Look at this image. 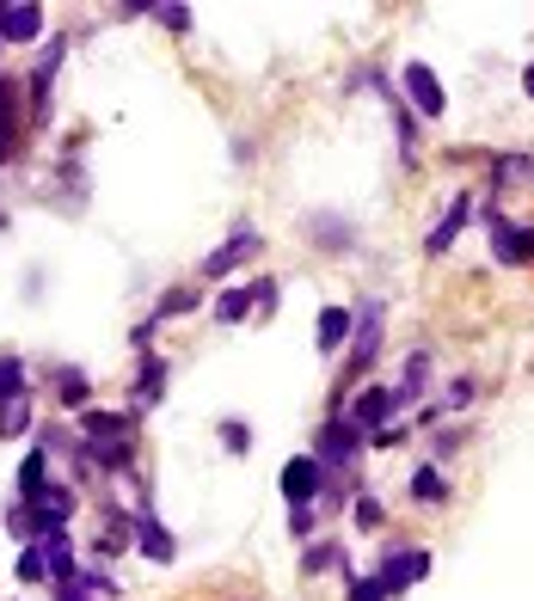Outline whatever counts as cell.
I'll list each match as a JSON object with an SVG mask.
<instances>
[{
	"label": "cell",
	"mask_w": 534,
	"mask_h": 601,
	"mask_svg": "<svg viewBox=\"0 0 534 601\" xmlns=\"http://www.w3.org/2000/svg\"><path fill=\"white\" fill-rule=\"evenodd\" d=\"M381 589H387V596H406L411 583H425L430 577V553L425 546H387V558H381Z\"/></svg>",
	"instance_id": "6da1fadb"
},
{
	"label": "cell",
	"mask_w": 534,
	"mask_h": 601,
	"mask_svg": "<svg viewBox=\"0 0 534 601\" xmlns=\"http://www.w3.org/2000/svg\"><path fill=\"white\" fill-rule=\"evenodd\" d=\"M357 454H362V430L350 424V417H326V424H320V454L314 461L326 466V473H345Z\"/></svg>",
	"instance_id": "7a4b0ae2"
},
{
	"label": "cell",
	"mask_w": 534,
	"mask_h": 601,
	"mask_svg": "<svg viewBox=\"0 0 534 601\" xmlns=\"http://www.w3.org/2000/svg\"><path fill=\"white\" fill-rule=\"evenodd\" d=\"M320 492H326V466H320L314 454H295V461L283 466V504L307 509V504H320Z\"/></svg>",
	"instance_id": "3957f363"
},
{
	"label": "cell",
	"mask_w": 534,
	"mask_h": 601,
	"mask_svg": "<svg viewBox=\"0 0 534 601\" xmlns=\"http://www.w3.org/2000/svg\"><path fill=\"white\" fill-rule=\"evenodd\" d=\"M399 86H406V99L418 105V117H442V111H449V93H442L437 68H425V62H406Z\"/></svg>",
	"instance_id": "277c9868"
},
{
	"label": "cell",
	"mask_w": 534,
	"mask_h": 601,
	"mask_svg": "<svg viewBox=\"0 0 534 601\" xmlns=\"http://www.w3.org/2000/svg\"><path fill=\"white\" fill-rule=\"evenodd\" d=\"M491 258L498 264H534V228H516V221H503V216H491Z\"/></svg>",
	"instance_id": "5b68a950"
},
{
	"label": "cell",
	"mask_w": 534,
	"mask_h": 601,
	"mask_svg": "<svg viewBox=\"0 0 534 601\" xmlns=\"http://www.w3.org/2000/svg\"><path fill=\"white\" fill-rule=\"evenodd\" d=\"M246 258H258V228H234V240H221L204 258V277H228V270H240Z\"/></svg>",
	"instance_id": "8992f818"
},
{
	"label": "cell",
	"mask_w": 534,
	"mask_h": 601,
	"mask_svg": "<svg viewBox=\"0 0 534 601\" xmlns=\"http://www.w3.org/2000/svg\"><path fill=\"white\" fill-rule=\"evenodd\" d=\"M0 37L7 44H32V37H44V7L37 0H0Z\"/></svg>",
	"instance_id": "52a82bcc"
},
{
	"label": "cell",
	"mask_w": 534,
	"mask_h": 601,
	"mask_svg": "<svg viewBox=\"0 0 534 601\" xmlns=\"http://www.w3.org/2000/svg\"><path fill=\"white\" fill-rule=\"evenodd\" d=\"M68 56V37H49L44 56H37V74H32V105H37V124H49V86H56V68Z\"/></svg>",
	"instance_id": "ba28073f"
},
{
	"label": "cell",
	"mask_w": 534,
	"mask_h": 601,
	"mask_svg": "<svg viewBox=\"0 0 534 601\" xmlns=\"http://www.w3.org/2000/svg\"><path fill=\"white\" fill-rule=\"evenodd\" d=\"M393 412H399V405H393V393H387V386H362L357 400H350V412H345V417L357 424L362 436H369V430H381V424H387Z\"/></svg>",
	"instance_id": "9c48e42d"
},
{
	"label": "cell",
	"mask_w": 534,
	"mask_h": 601,
	"mask_svg": "<svg viewBox=\"0 0 534 601\" xmlns=\"http://www.w3.org/2000/svg\"><path fill=\"white\" fill-rule=\"evenodd\" d=\"M136 546H142V558H154V565H173L178 558V540L160 528L154 509H136Z\"/></svg>",
	"instance_id": "30bf717a"
},
{
	"label": "cell",
	"mask_w": 534,
	"mask_h": 601,
	"mask_svg": "<svg viewBox=\"0 0 534 601\" xmlns=\"http://www.w3.org/2000/svg\"><path fill=\"white\" fill-rule=\"evenodd\" d=\"M467 221H473V197H467V190H455V197H449V209H442V221H437V233L425 240L430 258H442V252L455 246V233L467 228Z\"/></svg>",
	"instance_id": "8fae6325"
},
{
	"label": "cell",
	"mask_w": 534,
	"mask_h": 601,
	"mask_svg": "<svg viewBox=\"0 0 534 601\" xmlns=\"http://www.w3.org/2000/svg\"><path fill=\"white\" fill-rule=\"evenodd\" d=\"M375 350H381V301H369V308H357V350H350V374L369 369Z\"/></svg>",
	"instance_id": "7c38bea8"
},
{
	"label": "cell",
	"mask_w": 534,
	"mask_h": 601,
	"mask_svg": "<svg viewBox=\"0 0 534 601\" xmlns=\"http://www.w3.org/2000/svg\"><path fill=\"white\" fill-rule=\"evenodd\" d=\"M129 424H136L129 412H98V405L80 412V436L86 442H129Z\"/></svg>",
	"instance_id": "4fadbf2b"
},
{
	"label": "cell",
	"mask_w": 534,
	"mask_h": 601,
	"mask_svg": "<svg viewBox=\"0 0 534 601\" xmlns=\"http://www.w3.org/2000/svg\"><path fill=\"white\" fill-rule=\"evenodd\" d=\"M350 325H357V313H350V308H326V313H320V325H314V344H320V350H338V344L350 338Z\"/></svg>",
	"instance_id": "5bb4252c"
},
{
	"label": "cell",
	"mask_w": 534,
	"mask_h": 601,
	"mask_svg": "<svg viewBox=\"0 0 534 601\" xmlns=\"http://www.w3.org/2000/svg\"><path fill=\"white\" fill-rule=\"evenodd\" d=\"M430 386V356L425 350H411L406 356V381H399V393H393V405H411L418 393Z\"/></svg>",
	"instance_id": "9a60e30c"
},
{
	"label": "cell",
	"mask_w": 534,
	"mask_h": 601,
	"mask_svg": "<svg viewBox=\"0 0 534 601\" xmlns=\"http://www.w3.org/2000/svg\"><path fill=\"white\" fill-rule=\"evenodd\" d=\"M13 577H19V583H44V577H49V558H44V546H37V540H25V546H19Z\"/></svg>",
	"instance_id": "2e32d148"
},
{
	"label": "cell",
	"mask_w": 534,
	"mask_h": 601,
	"mask_svg": "<svg viewBox=\"0 0 534 601\" xmlns=\"http://www.w3.org/2000/svg\"><path fill=\"white\" fill-rule=\"evenodd\" d=\"M25 400V362L19 356H0V412Z\"/></svg>",
	"instance_id": "e0dca14e"
},
{
	"label": "cell",
	"mask_w": 534,
	"mask_h": 601,
	"mask_svg": "<svg viewBox=\"0 0 534 601\" xmlns=\"http://www.w3.org/2000/svg\"><path fill=\"white\" fill-rule=\"evenodd\" d=\"M13 105H19V86H7L0 80V160L19 148V124H13Z\"/></svg>",
	"instance_id": "ac0fdd59"
},
{
	"label": "cell",
	"mask_w": 534,
	"mask_h": 601,
	"mask_svg": "<svg viewBox=\"0 0 534 601\" xmlns=\"http://www.w3.org/2000/svg\"><path fill=\"white\" fill-rule=\"evenodd\" d=\"M86 393H93V381H86L80 369H62V374H56V400H62L68 412H86Z\"/></svg>",
	"instance_id": "d6986e66"
},
{
	"label": "cell",
	"mask_w": 534,
	"mask_h": 601,
	"mask_svg": "<svg viewBox=\"0 0 534 601\" xmlns=\"http://www.w3.org/2000/svg\"><path fill=\"white\" fill-rule=\"evenodd\" d=\"M529 178H534V154H503V160H498V172H491V185H498V190L529 185Z\"/></svg>",
	"instance_id": "ffe728a7"
},
{
	"label": "cell",
	"mask_w": 534,
	"mask_h": 601,
	"mask_svg": "<svg viewBox=\"0 0 534 601\" xmlns=\"http://www.w3.org/2000/svg\"><path fill=\"white\" fill-rule=\"evenodd\" d=\"M44 461H49L44 448H32V454L19 461V497H25V504H32V497H37V492H44V485H49V478H44Z\"/></svg>",
	"instance_id": "44dd1931"
},
{
	"label": "cell",
	"mask_w": 534,
	"mask_h": 601,
	"mask_svg": "<svg viewBox=\"0 0 534 601\" xmlns=\"http://www.w3.org/2000/svg\"><path fill=\"white\" fill-rule=\"evenodd\" d=\"M338 565H345V546H338V540H320V546H307V558H301V570H307V577L338 570Z\"/></svg>",
	"instance_id": "7402d4cb"
},
{
	"label": "cell",
	"mask_w": 534,
	"mask_h": 601,
	"mask_svg": "<svg viewBox=\"0 0 534 601\" xmlns=\"http://www.w3.org/2000/svg\"><path fill=\"white\" fill-rule=\"evenodd\" d=\"M190 308H197V289H166L148 325H166V320H178V313H190Z\"/></svg>",
	"instance_id": "603a6c76"
},
{
	"label": "cell",
	"mask_w": 534,
	"mask_h": 601,
	"mask_svg": "<svg viewBox=\"0 0 534 601\" xmlns=\"http://www.w3.org/2000/svg\"><path fill=\"white\" fill-rule=\"evenodd\" d=\"M216 320L221 325H240V320H252V289H228L216 301Z\"/></svg>",
	"instance_id": "cb8c5ba5"
},
{
	"label": "cell",
	"mask_w": 534,
	"mask_h": 601,
	"mask_svg": "<svg viewBox=\"0 0 534 601\" xmlns=\"http://www.w3.org/2000/svg\"><path fill=\"white\" fill-rule=\"evenodd\" d=\"M411 497H425V504H442V497H449V478H442L437 466H418V473H411Z\"/></svg>",
	"instance_id": "d4e9b609"
},
{
	"label": "cell",
	"mask_w": 534,
	"mask_h": 601,
	"mask_svg": "<svg viewBox=\"0 0 534 601\" xmlns=\"http://www.w3.org/2000/svg\"><path fill=\"white\" fill-rule=\"evenodd\" d=\"M160 386H166V362H160V356H142V386H136V400L154 405V400H160Z\"/></svg>",
	"instance_id": "484cf974"
},
{
	"label": "cell",
	"mask_w": 534,
	"mask_h": 601,
	"mask_svg": "<svg viewBox=\"0 0 534 601\" xmlns=\"http://www.w3.org/2000/svg\"><path fill=\"white\" fill-rule=\"evenodd\" d=\"M350 522H357L362 534H375V528L387 522V509H381V497H357V504H350Z\"/></svg>",
	"instance_id": "4316f807"
},
{
	"label": "cell",
	"mask_w": 534,
	"mask_h": 601,
	"mask_svg": "<svg viewBox=\"0 0 534 601\" xmlns=\"http://www.w3.org/2000/svg\"><path fill=\"white\" fill-rule=\"evenodd\" d=\"M307 240H320V246H350V228H345V221L314 216V221H307Z\"/></svg>",
	"instance_id": "83f0119b"
},
{
	"label": "cell",
	"mask_w": 534,
	"mask_h": 601,
	"mask_svg": "<svg viewBox=\"0 0 534 601\" xmlns=\"http://www.w3.org/2000/svg\"><path fill=\"white\" fill-rule=\"evenodd\" d=\"M25 430H32V400H19V405H7V412H0V436H13V442H19Z\"/></svg>",
	"instance_id": "f1b7e54d"
},
{
	"label": "cell",
	"mask_w": 534,
	"mask_h": 601,
	"mask_svg": "<svg viewBox=\"0 0 534 601\" xmlns=\"http://www.w3.org/2000/svg\"><path fill=\"white\" fill-rule=\"evenodd\" d=\"M154 19L166 25V32H190V7L178 0V7H154Z\"/></svg>",
	"instance_id": "f546056e"
},
{
	"label": "cell",
	"mask_w": 534,
	"mask_h": 601,
	"mask_svg": "<svg viewBox=\"0 0 534 601\" xmlns=\"http://www.w3.org/2000/svg\"><path fill=\"white\" fill-rule=\"evenodd\" d=\"M350 601H387L381 577H350Z\"/></svg>",
	"instance_id": "4dcf8cb0"
},
{
	"label": "cell",
	"mask_w": 534,
	"mask_h": 601,
	"mask_svg": "<svg viewBox=\"0 0 534 601\" xmlns=\"http://www.w3.org/2000/svg\"><path fill=\"white\" fill-rule=\"evenodd\" d=\"M252 308H277V282H270V277H258V282H252Z\"/></svg>",
	"instance_id": "1f68e13d"
},
{
	"label": "cell",
	"mask_w": 534,
	"mask_h": 601,
	"mask_svg": "<svg viewBox=\"0 0 534 601\" xmlns=\"http://www.w3.org/2000/svg\"><path fill=\"white\" fill-rule=\"evenodd\" d=\"M461 405H473V381H467V374L449 386V405H442V412H461Z\"/></svg>",
	"instance_id": "d6a6232c"
},
{
	"label": "cell",
	"mask_w": 534,
	"mask_h": 601,
	"mask_svg": "<svg viewBox=\"0 0 534 601\" xmlns=\"http://www.w3.org/2000/svg\"><path fill=\"white\" fill-rule=\"evenodd\" d=\"M221 436H228V448H234V454H246V448H252V430H246V424H221Z\"/></svg>",
	"instance_id": "836d02e7"
},
{
	"label": "cell",
	"mask_w": 534,
	"mask_h": 601,
	"mask_svg": "<svg viewBox=\"0 0 534 601\" xmlns=\"http://www.w3.org/2000/svg\"><path fill=\"white\" fill-rule=\"evenodd\" d=\"M522 93H529V99H534V62H529V68H522Z\"/></svg>",
	"instance_id": "e575fe53"
}]
</instances>
